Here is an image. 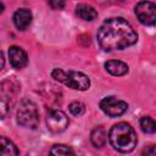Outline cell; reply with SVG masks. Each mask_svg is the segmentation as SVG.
I'll use <instances>...</instances> for the list:
<instances>
[{
	"label": "cell",
	"mask_w": 156,
	"mask_h": 156,
	"mask_svg": "<svg viewBox=\"0 0 156 156\" xmlns=\"http://www.w3.org/2000/svg\"><path fill=\"white\" fill-rule=\"evenodd\" d=\"M143 156H156V145H149L143 150Z\"/></svg>",
	"instance_id": "cell-18"
},
{
	"label": "cell",
	"mask_w": 156,
	"mask_h": 156,
	"mask_svg": "<svg viewBox=\"0 0 156 156\" xmlns=\"http://www.w3.org/2000/svg\"><path fill=\"white\" fill-rule=\"evenodd\" d=\"M140 128L146 134L156 133V122L151 117H149V116L141 117L140 118Z\"/></svg>",
	"instance_id": "cell-16"
},
{
	"label": "cell",
	"mask_w": 156,
	"mask_h": 156,
	"mask_svg": "<svg viewBox=\"0 0 156 156\" xmlns=\"http://www.w3.org/2000/svg\"><path fill=\"white\" fill-rule=\"evenodd\" d=\"M49 156H76V155L71 147L62 144H56L50 149Z\"/></svg>",
	"instance_id": "cell-15"
},
{
	"label": "cell",
	"mask_w": 156,
	"mask_h": 156,
	"mask_svg": "<svg viewBox=\"0 0 156 156\" xmlns=\"http://www.w3.org/2000/svg\"><path fill=\"white\" fill-rule=\"evenodd\" d=\"M32 12L29 9H26V7H22V9H18L15 15H13V23L16 26L17 29L20 30H26L29 24L32 23Z\"/></svg>",
	"instance_id": "cell-10"
},
{
	"label": "cell",
	"mask_w": 156,
	"mask_h": 156,
	"mask_svg": "<svg viewBox=\"0 0 156 156\" xmlns=\"http://www.w3.org/2000/svg\"><path fill=\"white\" fill-rule=\"evenodd\" d=\"M51 76L55 80H58L74 90H87L90 87V79L82 72L77 71H63L61 68H55L51 72Z\"/></svg>",
	"instance_id": "cell-3"
},
{
	"label": "cell",
	"mask_w": 156,
	"mask_h": 156,
	"mask_svg": "<svg viewBox=\"0 0 156 156\" xmlns=\"http://www.w3.org/2000/svg\"><path fill=\"white\" fill-rule=\"evenodd\" d=\"M76 13L78 17H80L84 21H94L98 17V11L93 6L87 5V4L78 5L76 9Z\"/></svg>",
	"instance_id": "cell-12"
},
{
	"label": "cell",
	"mask_w": 156,
	"mask_h": 156,
	"mask_svg": "<svg viewBox=\"0 0 156 156\" xmlns=\"http://www.w3.org/2000/svg\"><path fill=\"white\" fill-rule=\"evenodd\" d=\"M68 117L61 110H52L46 116V126L51 133H61L68 127Z\"/></svg>",
	"instance_id": "cell-8"
},
{
	"label": "cell",
	"mask_w": 156,
	"mask_h": 156,
	"mask_svg": "<svg viewBox=\"0 0 156 156\" xmlns=\"http://www.w3.org/2000/svg\"><path fill=\"white\" fill-rule=\"evenodd\" d=\"M96 38L102 50L115 51L135 44L138 34L128 21L122 17H112L100 26Z\"/></svg>",
	"instance_id": "cell-1"
},
{
	"label": "cell",
	"mask_w": 156,
	"mask_h": 156,
	"mask_svg": "<svg viewBox=\"0 0 156 156\" xmlns=\"http://www.w3.org/2000/svg\"><path fill=\"white\" fill-rule=\"evenodd\" d=\"M17 122L20 126L34 129L39 123V112L35 104L28 99H22L17 108Z\"/></svg>",
	"instance_id": "cell-4"
},
{
	"label": "cell",
	"mask_w": 156,
	"mask_h": 156,
	"mask_svg": "<svg viewBox=\"0 0 156 156\" xmlns=\"http://www.w3.org/2000/svg\"><path fill=\"white\" fill-rule=\"evenodd\" d=\"M68 108H69V112L73 116H77V117L78 116H82L85 112V106L82 102H79V101H74V102L69 104Z\"/></svg>",
	"instance_id": "cell-17"
},
{
	"label": "cell",
	"mask_w": 156,
	"mask_h": 156,
	"mask_svg": "<svg viewBox=\"0 0 156 156\" xmlns=\"http://www.w3.org/2000/svg\"><path fill=\"white\" fill-rule=\"evenodd\" d=\"M105 68L106 71L112 74V76H124L126 73H128V65L124 63L123 61H119V60H110L105 63Z\"/></svg>",
	"instance_id": "cell-11"
},
{
	"label": "cell",
	"mask_w": 156,
	"mask_h": 156,
	"mask_svg": "<svg viewBox=\"0 0 156 156\" xmlns=\"http://www.w3.org/2000/svg\"><path fill=\"white\" fill-rule=\"evenodd\" d=\"M9 58L11 66L16 69H21L28 63V56L26 51L20 46H11L9 49Z\"/></svg>",
	"instance_id": "cell-9"
},
{
	"label": "cell",
	"mask_w": 156,
	"mask_h": 156,
	"mask_svg": "<svg viewBox=\"0 0 156 156\" xmlns=\"http://www.w3.org/2000/svg\"><path fill=\"white\" fill-rule=\"evenodd\" d=\"M90 140H91V144L95 147L101 149L106 143V132H105V129L102 127H96L90 134Z\"/></svg>",
	"instance_id": "cell-13"
},
{
	"label": "cell",
	"mask_w": 156,
	"mask_h": 156,
	"mask_svg": "<svg viewBox=\"0 0 156 156\" xmlns=\"http://www.w3.org/2000/svg\"><path fill=\"white\" fill-rule=\"evenodd\" d=\"M1 156H17L18 149L17 146L6 136H1Z\"/></svg>",
	"instance_id": "cell-14"
},
{
	"label": "cell",
	"mask_w": 156,
	"mask_h": 156,
	"mask_svg": "<svg viewBox=\"0 0 156 156\" xmlns=\"http://www.w3.org/2000/svg\"><path fill=\"white\" fill-rule=\"evenodd\" d=\"M135 15L140 23L154 26L156 23V4L151 1H140L135 5Z\"/></svg>",
	"instance_id": "cell-7"
},
{
	"label": "cell",
	"mask_w": 156,
	"mask_h": 156,
	"mask_svg": "<svg viewBox=\"0 0 156 156\" xmlns=\"http://www.w3.org/2000/svg\"><path fill=\"white\" fill-rule=\"evenodd\" d=\"M100 108L110 117H118L127 111L128 104L116 96H106L100 101Z\"/></svg>",
	"instance_id": "cell-6"
},
{
	"label": "cell",
	"mask_w": 156,
	"mask_h": 156,
	"mask_svg": "<svg viewBox=\"0 0 156 156\" xmlns=\"http://www.w3.org/2000/svg\"><path fill=\"white\" fill-rule=\"evenodd\" d=\"M49 5H50L52 9L57 10V9H62V7L65 6V2H63V1H50Z\"/></svg>",
	"instance_id": "cell-19"
},
{
	"label": "cell",
	"mask_w": 156,
	"mask_h": 156,
	"mask_svg": "<svg viewBox=\"0 0 156 156\" xmlns=\"http://www.w3.org/2000/svg\"><path fill=\"white\" fill-rule=\"evenodd\" d=\"M108 141L111 146L119 152H130L138 143L136 133L126 122L115 124L108 132Z\"/></svg>",
	"instance_id": "cell-2"
},
{
	"label": "cell",
	"mask_w": 156,
	"mask_h": 156,
	"mask_svg": "<svg viewBox=\"0 0 156 156\" xmlns=\"http://www.w3.org/2000/svg\"><path fill=\"white\" fill-rule=\"evenodd\" d=\"M1 117L4 118L6 116V113L10 111L11 106L15 104L16 101V96H17V93H18V85L11 80V79H6L1 83Z\"/></svg>",
	"instance_id": "cell-5"
}]
</instances>
